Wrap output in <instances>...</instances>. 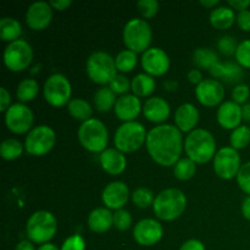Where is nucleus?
Returning <instances> with one entry per match:
<instances>
[{
  "instance_id": "09e8293b",
  "label": "nucleus",
  "mask_w": 250,
  "mask_h": 250,
  "mask_svg": "<svg viewBox=\"0 0 250 250\" xmlns=\"http://www.w3.org/2000/svg\"><path fill=\"white\" fill-rule=\"evenodd\" d=\"M180 250H205V246L198 239H188L181 246Z\"/></svg>"
},
{
  "instance_id": "79ce46f5",
  "label": "nucleus",
  "mask_w": 250,
  "mask_h": 250,
  "mask_svg": "<svg viewBox=\"0 0 250 250\" xmlns=\"http://www.w3.org/2000/svg\"><path fill=\"white\" fill-rule=\"evenodd\" d=\"M237 183L246 194L250 195V161L241 166L237 175Z\"/></svg>"
},
{
  "instance_id": "6e6552de",
  "label": "nucleus",
  "mask_w": 250,
  "mask_h": 250,
  "mask_svg": "<svg viewBox=\"0 0 250 250\" xmlns=\"http://www.w3.org/2000/svg\"><path fill=\"white\" fill-rule=\"evenodd\" d=\"M115 59L105 51H95L87 60L88 77L97 84H110L117 75Z\"/></svg>"
},
{
  "instance_id": "c756f323",
  "label": "nucleus",
  "mask_w": 250,
  "mask_h": 250,
  "mask_svg": "<svg viewBox=\"0 0 250 250\" xmlns=\"http://www.w3.org/2000/svg\"><path fill=\"white\" fill-rule=\"evenodd\" d=\"M193 62L198 68L210 71L212 66L219 62V56L216 51L210 48H198L193 54Z\"/></svg>"
},
{
  "instance_id": "3c124183",
  "label": "nucleus",
  "mask_w": 250,
  "mask_h": 250,
  "mask_svg": "<svg viewBox=\"0 0 250 250\" xmlns=\"http://www.w3.org/2000/svg\"><path fill=\"white\" fill-rule=\"evenodd\" d=\"M188 81H189L190 83H193V84H200V83L203 82V75H202V71L199 70V68H193V70H190L189 72H188Z\"/></svg>"
},
{
  "instance_id": "58836bf2",
  "label": "nucleus",
  "mask_w": 250,
  "mask_h": 250,
  "mask_svg": "<svg viewBox=\"0 0 250 250\" xmlns=\"http://www.w3.org/2000/svg\"><path fill=\"white\" fill-rule=\"evenodd\" d=\"M132 225V216L127 210L120 209L114 212V227L119 231H127Z\"/></svg>"
},
{
  "instance_id": "37998d69",
  "label": "nucleus",
  "mask_w": 250,
  "mask_h": 250,
  "mask_svg": "<svg viewBox=\"0 0 250 250\" xmlns=\"http://www.w3.org/2000/svg\"><path fill=\"white\" fill-rule=\"evenodd\" d=\"M109 88L115 94L126 95L131 88V83H129L128 78L125 77L124 75H116V77L110 82Z\"/></svg>"
},
{
  "instance_id": "c03bdc74",
  "label": "nucleus",
  "mask_w": 250,
  "mask_h": 250,
  "mask_svg": "<svg viewBox=\"0 0 250 250\" xmlns=\"http://www.w3.org/2000/svg\"><path fill=\"white\" fill-rule=\"evenodd\" d=\"M250 97V88L248 84H244V83H239L232 90V99L234 103H237L238 105L241 104H247V100Z\"/></svg>"
},
{
  "instance_id": "e433bc0d",
  "label": "nucleus",
  "mask_w": 250,
  "mask_h": 250,
  "mask_svg": "<svg viewBox=\"0 0 250 250\" xmlns=\"http://www.w3.org/2000/svg\"><path fill=\"white\" fill-rule=\"evenodd\" d=\"M132 200L133 204L137 205L141 209H146L149 207H153L154 202H155V197L154 193L148 188H137L132 194Z\"/></svg>"
},
{
  "instance_id": "f3484780",
  "label": "nucleus",
  "mask_w": 250,
  "mask_h": 250,
  "mask_svg": "<svg viewBox=\"0 0 250 250\" xmlns=\"http://www.w3.org/2000/svg\"><path fill=\"white\" fill-rule=\"evenodd\" d=\"M53 20V7L49 2L37 1L26 12V23L33 31H43Z\"/></svg>"
},
{
  "instance_id": "5701e85b",
  "label": "nucleus",
  "mask_w": 250,
  "mask_h": 250,
  "mask_svg": "<svg viewBox=\"0 0 250 250\" xmlns=\"http://www.w3.org/2000/svg\"><path fill=\"white\" fill-rule=\"evenodd\" d=\"M198 122H199V111L194 105L186 103L177 107L175 112V124L181 132L190 133L195 129Z\"/></svg>"
},
{
  "instance_id": "a18cd8bd",
  "label": "nucleus",
  "mask_w": 250,
  "mask_h": 250,
  "mask_svg": "<svg viewBox=\"0 0 250 250\" xmlns=\"http://www.w3.org/2000/svg\"><path fill=\"white\" fill-rule=\"evenodd\" d=\"M61 250H85V242L82 236L73 234L63 242Z\"/></svg>"
},
{
  "instance_id": "bf43d9fd",
  "label": "nucleus",
  "mask_w": 250,
  "mask_h": 250,
  "mask_svg": "<svg viewBox=\"0 0 250 250\" xmlns=\"http://www.w3.org/2000/svg\"><path fill=\"white\" fill-rule=\"evenodd\" d=\"M38 250H61V249H59L58 247L54 246V244L46 243V244H43V246L39 247Z\"/></svg>"
},
{
  "instance_id": "8fccbe9b",
  "label": "nucleus",
  "mask_w": 250,
  "mask_h": 250,
  "mask_svg": "<svg viewBox=\"0 0 250 250\" xmlns=\"http://www.w3.org/2000/svg\"><path fill=\"white\" fill-rule=\"evenodd\" d=\"M227 4L231 9L238 10L241 12L244 10H248V6H250V0H229Z\"/></svg>"
},
{
  "instance_id": "473e14b6",
  "label": "nucleus",
  "mask_w": 250,
  "mask_h": 250,
  "mask_svg": "<svg viewBox=\"0 0 250 250\" xmlns=\"http://www.w3.org/2000/svg\"><path fill=\"white\" fill-rule=\"evenodd\" d=\"M24 146H22V143L17 139L9 138L5 139L1 143L0 146V154H1V158L6 161H12L19 159L20 156L23 153Z\"/></svg>"
},
{
  "instance_id": "4c0bfd02",
  "label": "nucleus",
  "mask_w": 250,
  "mask_h": 250,
  "mask_svg": "<svg viewBox=\"0 0 250 250\" xmlns=\"http://www.w3.org/2000/svg\"><path fill=\"white\" fill-rule=\"evenodd\" d=\"M234 56H236L237 63L241 67L250 68V39H247L238 44Z\"/></svg>"
},
{
  "instance_id": "aec40b11",
  "label": "nucleus",
  "mask_w": 250,
  "mask_h": 250,
  "mask_svg": "<svg viewBox=\"0 0 250 250\" xmlns=\"http://www.w3.org/2000/svg\"><path fill=\"white\" fill-rule=\"evenodd\" d=\"M114 110L116 116L121 121L132 122L138 117V115L143 110V106L138 97L134 94H126L121 95L117 99Z\"/></svg>"
},
{
  "instance_id": "ea45409f",
  "label": "nucleus",
  "mask_w": 250,
  "mask_h": 250,
  "mask_svg": "<svg viewBox=\"0 0 250 250\" xmlns=\"http://www.w3.org/2000/svg\"><path fill=\"white\" fill-rule=\"evenodd\" d=\"M217 48L221 51L224 55L231 56L236 55L237 48H238V44L234 37L232 36H224L219 39L217 42Z\"/></svg>"
},
{
  "instance_id": "f8f14e48",
  "label": "nucleus",
  "mask_w": 250,
  "mask_h": 250,
  "mask_svg": "<svg viewBox=\"0 0 250 250\" xmlns=\"http://www.w3.org/2000/svg\"><path fill=\"white\" fill-rule=\"evenodd\" d=\"M241 166L238 150L232 146L221 148L214 158V171L222 180H232L237 177Z\"/></svg>"
},
{
  "instance_id": "20e7f679",
  "label": "nucleus",
  "mask_w": 250,
  "mask_h": 250,
  "mask_svg": "<svg viewBox=\"0 0 250 250\" xmlns=\"http://www.w3.org/2000/svg\"><path fill=\"white\" fill-rule=\"evenodd\" d=\"M78 141L85 150L102 154L107 149L109 132L100 120L90 119L83 122L78 128Z\"/></svg>"
},
{
  "instance_id": "4be33fe9",
  "label": "nucleus",
  "mask_w": 250,
  "mask_h": 250,
  "mask_svg": "<svg viewBox=\"0 0 250 250\" xmlns=\"http://www.w3.org/2000/svg\"><path fill=\"white\" fill-rule=\"evenodd\" d=\"M99 163L102 165L103 170L112 176L121 175L126 170L127 166V160L125 154L114 148L105 149L100 154Z\"/></svg>"
},
{
  "instance_id": "864d4df0",
  "label": "nucleus",
  "mask_w": 250,
  "mask_h": 250,
  "mask_svg": "<svg viewBox=\"0 0 250 250\" xmlns=\"http://www.w3.org/2000/svg\"><path fill=\"white\" fill-rule=\"evenodd\" d=\"M242 215L244 216V219L250 221V195H248L242 203Z\"/></svg>"
},
{
  "instance_id": "1a4fd4ad",
  "label": "nucleus",
  "mask_w": 250,
  "mask_h": 250,
  "mask_svg": "<svg viewBox=\"0 0 250 250\" xmlns=\"http://www.w3.org/2000/svg\"><path fill=\"white\" fill-rule=\"evenodd\" d=\"M43 94L49 105L54 107H62L71 102L72 87L65 75L54 73L44 83Z\"/></svg>"
},
{
  "instance_id": "c85d7f7f",
  "label": "nucleus",
  "mask_w": 250,
  "mask_h": 250,
  "mask_svg": "<svg viewBox=\"0 0 250 250\" xmlns=\"http://www.w3.org/2000/svg\"><path fill=\"white\" fill-rule=\"evenodd\" d=\"M67 110L73 119L81 121L82 124L92 119L93 109L89 103L85 102L84 99H80V98L71 99V102L67 105Z\"/></svg>"
},
{
  "instance_id": "b1692460",
  "label": "nucleus",
  "mask_w": 250,
  "mask_h": 250,
  "mask_svg": "<svg viewBox=\"0 0 250 250\" xmlns=\"http://www.w3.org/2000/svg\"><path fill=\"white\" fill-rule=\"evenodd\" d=\"M210 75L214 77V80H221L222 82L229 83H238L243 80L244 71L243 67L234 62H217L216 65L212 66L211 70L209 71Z\"/></svg>"
},
{
  "instance_id": "49530a36",
  "label": "nucleus",
  "mask_w": 250,
  "mask_h": 250,
  "mask_svg": "<svg viewBox=\"0 0 250 250\" xmlns=\"http://www.w3.org/2000/svg\"><path fill=\"white\" fill-rule=\"evenodd\" d=\"M237 24L244 32H250V10H244L237 15Z\"/></svg>"
},
{
  "instance_id": "7c9ffc66",
  "label": "nucleus",
  "mask_w": 250,
  "mask_h": 250,
  "mask_svg": "<svg viewBox=\"0 0 250 250\" xmlns=\"http://www.w3.org/2000/svg\"><path fill=\"white\" fill-rule=\"evenodd\" d=\"M116 102V94L107 87L100 88L94 94V105L100 112L110 111L112 107H115Z\"/></svg>"
},
{
  "instance_id": "c9c22d12",
  "label": "nucleus",
  "mask_w": 250,
  "mask_h": 250,
  "mask_svg": "<svg viewBox=\"0 0 250 250\" xmlns=\"http://www.w3.org/2000/svg\"><path fill=\"white\" fill-rule=\"evenodd\" d=\"M231 146L236 150L247 148L250 144V128L248 126L241 125L236 129L232 131L231 138H229Z\"/></svg>"
},
{
  "instance_id": "de8ad7c7",
  "label": "nucleus",
  "mask_w": 250,
  "mask_h": 250,
  "mask_svg": "<svg viewBox=\"0 0 250 250\" xmlns=\"http://www.w3.org/2000/svg\"><path fill=\"white\" fill-rule=\"evenodd\" d=\"M10 103H11V95H10V93L7 92L6 88H0V111L6 112L7 109L11 106Z\"/></svg>"
},
{
  "instance_id": "ddd939ff",
  "label": "nucleus",
  "mask_w": 250,
  "mask_h": 250,
  "mask_svg": "<svg viewBox=\"0 0 250 250\" xmlns=\"http://www.w3.org/2000/svg\"><path fill=\"white\" fill-rule=\"evenodd\" d=\"M33 121L32 110L22 103L12 104L5 112V125L7 129L15 134H23L31 131Z\"/></svg>"
},
{
  "instance_id": "72a5a7b5",
  "label": "nucleus",
  "mask_w": 250,
  "mask_h": 250,
  "mask_svg": "<svg viewBox=\"0 0 250 250\" xmlns=\"http://www.w3.org/2000/svg\"><path fill=\"white\" fill-rule=\"evenodd\" d=\"M197 164L189 158H183L176 163L173 166V173L175 177L180 181H188L197 172Z\"/></svg>"
},
{
  "instance_id": "6e6d98bb",
  "label": "nucleus",
  "mask_w": 250,
  "mask_h": 250,
  "mask_svg": "<svg viewBox=\"0 0 250 250\" xmlns=\"http://www.w3.org/2000/svg\"><path fill=\"white\" fill-rule=\"evenodd\" d=\"M242 114H243L244 121L249 122L250 124V103H247L242 106Z\"/></svg>"
},
{
  "instance_id": "603ef678",
  "label": "nucleus",
  "mask_w": 250,
  "mask_h": 250,
  "mask_svg": "<svg viewBox=\"0 0 250 250\" xmlns=\"http://www.w3.org/2000/svg\"><path fill=\"white\" fill-rule=\"evenodd\" d=\"M49 4H50V6L53 7V9L58 10V11H63V10H66L67 7L71 6L72 1H71V0H53V1H50Z\"/></svg>"
},
{
  "instance_id": "f257e3e1",
  "label": "nucleus",
  "mask_w": 250,
  "mask_h": 250,
  "mask_svg": "<svg viewBox=\"0 0 250 250\" xmlns=\"http://www.w3.org/2000/svg\"><path fill=\"white\" fill-rule=\"evenodd\" d=\"M146 150L161 166H175L185 149L182 132L172 125H160L148 132Z\"/></svg>"
},
{
  "instance_id": "412c9836",
  "label": "nucleus",
  "mask_w": 250,
  "mask_h": 250,
  "mask_svg": "<svg viewBox=\"0 0 250 250\" xmlns=\"http://www.w3.org/2000/svg\"><path fill=\"white\" fill-rule=\"evenodd\" d=\"M143 114L148 121L154 124H163L171 114L170 104L161 97L149 98L143 105Z\"/></svg>"
},
{
  "instance_id": "a878e982",
  "label": "nucleus",
  "mask_w": 250,
  "mask_h": 250,
  "mask_svg": "<svg viewBox=\"0 0 250 250\" xmlns=\"http://www.w3.org/2000/svg\"><path fill=\"white\" fill-rule=\"evenodd\" d=\"M236 20L237 16L234 15V10L229 6H219L210 14V23L219 31L231 28Z\"/></svg>"
},
{
  "instance_id": "6ab92c4d",
  "label": "nucleus",
  "mask_w": 250,
  "mask_h": 250,
  "mask_svg": "<svg viewBox=\"0 0 250 250\" xmlns=\"http://www.w3.org/2000/svg\"><path fill=\"white\" fill-rule=\"evenodd\" d=\"M217 122L220 126L225 129H236L237 127L241 126V122L243 120V114H242V106L231 102H225L220 105L217 110Z\"/></svg>"
},
{
  "instance_id": "a211bd4d",
  "label": "nucleus",
  "mask_w": 250,
  "mask_h": 250,
  "mask_svg": "<svg viewBox=\"0 0 250 250\" xmlns=\"http://www.w3.org/2000/svg\"><path fill=\"white\" fill-rule=\"evenodd\" d=\"M103 203L110 210H120L129 199V189L126 183L115 181L104 188L102 194Z\"/></svg>"
},
{
  "instance_id": "9d476101",
  "label": "nucleus",
  "mask_w": 250,
  "mask_h": 250,
  "mask_svg": "<svg viewBox=\"0 0 250 250\" xmlns=\"http://www.w3.org/2000/svg\"><path fill=\"white\" fill-rule=\"evenodd\" d=\"M56 142L55 132L51 127L41 125L28 132L24 141V149L29 155H46L54 148Z\"/></svg>"
},
{
  "instance_id": "39448f33",
  "label": "nucleus",
  "mask_w": 250,
  "mask_h": 250,
  "mask_svg": "<svg viewBox=\"0 0 250 250\" xmlns=\"http://www.w3.org/2000/svg\"><path fill=\"white\" fill-rule=\"evenodd\" d=\"M58 231V221L51 212L36 211L27 221L26 232L28 239L37 244H46L54 238Z\"/></svg>"
},
{
  "instance_id": "2eb2a0df",
  "label": "nucleus",
  "mask_w": 250,
  "mask_h": 250,
  "mask_svg": "<svg viewBox=\"0 0 250 250\" xmlns=\"http://www.w3.org/2000/svg\"><path fill=\"white\" fill-rule=\"evenodd\" d=\"M164 229L159 221L154 219L141 220L133 229L134 241L143 247L155 246L161 241Z\"/></svg>"
},
{
  "instance_id": "2f4dec72",
  "label": "nucleus",
  "mask_w": 250,
  "mask_h": 250,
  "mask_svg": "<svg viewBox=\"0 0 250 250\" xmlns=\"http://www.w3.org/2000/svg\"><path fill=\"white\" fill-rule=\"evenodd\" d=\"M38 93L39 84L33 78H26L22 82H20L16 90L17 98L22 103H28L34 100L37 98V95H38Z\"/></svg>"
},
{
  "instance_id": "0eeeda50",
  "label": "nucleus",
  "mask_w": 250,
  "mask_h": 250,
  "mask_svg": "<svg viewBox=\"0 0 250 250\" xmlns=\"http://www.w3.org/2000/svg\"><path fill=\"white\" fill-rule=\"evenodd\" d=\"M146 129L141 122H125L117 128L114 137V143L121 153H134L141 149L146 142Z\"/></svg>"
},
{
  "instance_id": "4468645a",
  "label": "nucleus",
  "mask_w": 250,
  "mask_h": 250,
  "mask_svg": "<svg viewBox=\"0 0 250 250\" xmlns=\"http://www.w3.org/2000/svg\"><path fill=\"white\" fill-rule=\"evenodd\" d=\"M198 102L207 107H215L222 104L225 98V87L221 81L209 78L204 80L195 88Z\"/></svg>"
},
{
  "instance_id": "9b49d317",
  "label": "nucleus",
  "mask_w": 250,
  "mask_h": 250,
  "mask_svg": "<svg viewBox=\"0 0 250 250\" xmlns=\"http://www.w3.org/2000/svg\"><path fill=\"white\" fill-rule=\"evenodd\" d=\"M33 49L23 39H19L5 48L4 63L12 72H21L29 67L33 60Z\"/></svg>"
},
{
  "instance_id": "cd10ccee",
  "label": "nucleus",
  "mask_w": 250,
  "mask_h": 250,
  "mask_svg": "<svg viewBox=\"0 0 250 250\" xmlns=\"http://www.w3.org/2000/svg\"><path fill=\"white\" fill-rule=\"evenodd\" d=\"M22 33V27L17 20L12 17H4L0 20V38L4 42L19 41Z\"/></svg>"
},
{
  "instance_id": "5fc2aeb1",
  "label": "nucleus",
  "mask_w": 250,
  "mask_h": 250,
  "mask_svg": "<svg viewBox=\"0 0 250 250\" xmlns=\"http://www.w3.org/2000/svg\"><path fill=\"white\" fill-rule=\"evenodd\" d=\"M15 250H36V249H34L33 244H32L31 241H26V239H24V241H21L19 244H17Z\"/></svg>"
},
{
  "instance_id": "f03ea898",
  "label": "nucleus",
  "mask_w": 250,
  "mask_h": 250,
  "mask_svg": "<svg viewBox=\"0 0 250 250\" xmlns=\"http://www.w3.org/2000/svg\"><path fill=\"white\" fill-rule=\"evenodd\" d=\"M185 150L195 164L209 163L216 155V141L207 129L195 128L186 137Z\"/></svg>"
},
{
  "instance_id": "393cba45",
  "label": "nucleus",
  "mask_w": 250,
  "mask_h": 250,
  "mask_svg": "<svg viewBox=\"0 0 250 250\" xmlns=\"http://www.w3.org/2000/svg\"><path fill=\"white\" fill-rule=\"evenodd\" d=\"M88 226L95 233H105L114 226V214L107 208H97L88 216Z\"/></svg>"
},
{
  "instance_id": "a19ab883",
  "label": "nucleus",
  "mask_w": 250,
  "mask_h": 250,
  "mask_svg": "<svg viewBox=\"0 0 250 250\" xmlns=\"http://www.w3.org/2000/svg\"><path fill=\"white\" fill-rule=\"evenodd\" d=\"M137 9L144 19H151L159 11V2L156 0H141L137 2Z\"/></svg>"
},
{
  "instance_id": "4d7b16f0",
  "label": "nucleus",
  "mask_w": 250,
  "mask_h": 250,
  "mask_svg": "<svg viewBox=\"0 0 250 250\" xmlns=\"http://www.w3.org/2000/svg\"><path fill=\"white\" fill-rule=\"evenodd\" d=\"M219 4V0H209V1H208V0H202V1H200V5H202V6H204L205 9H211V7H215L216 6V5Z\"/></svg>"
},
{
  "instance_id": "dca6fc26",
  "label": "nucleus",
  "mask_w": 250,
  "mask_h": 250,
  "mask_svg": "<svg viewBox=\"0 0 250 250\" xmlns=\"http://www.w3.org/2000/svg\"><path fill=\"white\" fill-rule=\"evenodd\" d=\"M142 67L146 75L160 77L170 68V58L161 48H149L142 56Z\"/></svg>"
},
{
  "instance_id": "13d9d810",
  "label": "nucleus",
  "mask_w": 250,
  "mask_h": 250,
  "mask_svg": "<svg viewBox=\"0 0 250 250\" xmlns=\"http://www.w3.org/2000/svg\"><path fill=\"white\" fill-rule=\"evenodd\" d=\"M164 87H165V89L167 90H177L178 83L173 82V81H167V82L164 83Z\"/></svg>"
},
{
  "instance_id": "f704fd0d",
  "label": "nucleus",
  "mask_w": 250,
  "mask_h": 250,
  "mask_svg": "<svg viewBox=\"0 0 250 250\" xmlns=\"http://www.w3.org/2000/svg\"><path fill=\"white\" fill-rule=\"evenodd\" d=\"M137 62H138V58H137V54L134 51L128 50H122L117 54V56L115 58V63H116V68L121 72H131L136 68Z\"/></svg>"
},
{
  "instance_id": "bb28decb",
  "label": "nucleus",
  "mask_w": 250,
  "mask_h": 250,
  "mask_svg": "<svg viewBox=\"0 0 250 250\" xmlns=\"http://www.w3.org/2000/svg\"><path fill=\"white\" fill-rule=\"evenodd\" d=\"M156 88V82L154 77L146 73H139L132 80L131 89L133 94L138 98L150 97Z\"/></svg>"
},
{
  "instance_id": "423d86ee",
  "label": "nucleus",
  "mask_w": 250,
  "mask_h": 250,
  "mask_svg": "<svg viewBox=\"0 0 250 250\" xmlns=\"http://www.w3.org/2000/svg\"><path fill=\"white\" fill-rule=\"evenodd\" d=\"M122 38L128 50L134 51L136 54L146 53L153 38L150 24L142 19L129 20L124 28Z\"/></svg>"
},
{
  "instance_id": "7ed1b4c3",
  "label": "nucleus",
  "mask_w": 250,
  "mask_h": 250,
  "mask_svg": "<svg viewBox=\"0 0 250 250\" xmlns=\"http://www.w3.org/2000/svg\"><path fill=\"white\" fill-rule=\"evenodd\" d=\"M187 208V198L182 190L177 188H167L155 197L153 204L154 214L163 221H173L185 212Z\"/></svg>"
}]
</instances>
